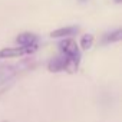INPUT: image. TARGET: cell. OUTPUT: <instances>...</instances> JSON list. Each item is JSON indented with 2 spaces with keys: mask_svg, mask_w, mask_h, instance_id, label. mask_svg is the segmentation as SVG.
I'll return each mask as SVG.
<instances>
[{
  "mask_svg": "<svg viewBox=\"0 0 122 122\" xmlns=\"http://www.w3.org/2000/svg\"><path fill=\"white\" fill-rule=\"evenodd\" d=\"M37 50V45H27V46H20V47H5L0 50V57H16V56H23V55H30Z\"/></svg>",
  "mask_w": 122,
  "mask_h": 122,
  "instance_id": "obj_1",
  "label": "cell"
},
{
  "mask_svg": "<svg viewBox=\"0 0 122 122\" xmlns=\"http://www.w3.org/2000/svg\"><path fill=\"white\" fill-rule=\"evenodd\" d=\"M59 47L60 50H62L63 56L72 59V60H76V62H79V59H81V52H79V47L76 45L75 40L72 39H65L59 43Z\"/></svg>",
  "mask_w": 122,
  "mask_h": 122,
  "instance_id": "obj_2",
  "label": "cell"
},
{
  "mask_svg": "<svg viewBox=\"0 0 122 122\" xmlns=\"http://www.w3.org/2000/svg\"><path fill=\"white\" fill-rule=\"evenodd\" d=\"M78 27L76 26H68V27H60L57 30H53L50 33L52 37H66V36H72L75 33H78Z\"/></svg>",
  "mask_w": 122,
  "mask_h": 122,
  "instance_id": "obj_3",
  "label": "cell"
},
{
  "mask_svg": "<svg viewBox=\"0 0 122 122\" xmlns=\"http://www.w3.org/2000/svg\"><path fill=\"white\" fill-rule=\"evenodd\" d=\"M65 63H66V57H55L53 60L49 62V71L50 72H60V71H65Z\"/></svg>",
  "mask_w": 122,
  "mask_h": 122,
  "instance_id": "obj_4",
  "label": "cell"
},
{
  "mask_svg": "<svg viewBox=\"0 0 122 122\" xmlns=\"http://www.w3.org/2000/svg\"><path fill=\"white\" fill-rule=\"evenodd\" d=\"M16 42L20 46H27V45H35L36 43V36L33 33H22L17 36Z\"/></svg>",
  "mask_w": 122,
  "mask_h": 122,
  "instance_id": "obj_5",
  "label": "cell"
},
{
  "mask_svg": "<svg viewBox=\"0 0 122 122\" xmlns=\"http://www.w3.org/2000/svg\"><path fill=\"white\" fill-rule=\"evenodd\" d=\"M92 45H93V36H92V35H85V36H82V39H81V46H82V49H91Z\"/></svg>",
  "mask_w": 122,
  "mask_h": 122,
  "instance_id": "obj_6",
  "label": "cell"
},
{
  "mask_svg": "<svg viewBox=\"0 0 122 122\" xmlns=\"http://www.w3.org/2000/svg\"><path fill=\"white\" fill-rule=\"evenodd\" d=\"M121 37H122V30L118 29V30H115V32L106 35L105 40H106V42H118V40H121Z\"/></svg>",
  "mask_w": 122,
  "mask_h": 122,
  "instance_id": "obj_7",
  "label": "cell"
},
{
  "mask_svg": "<svg viewBox=\"0 0 122 122\" xmlns=\"http://www.w3.org/2000/svg\"><path fill=\"white\" fill-rule=\"evenodd\" d=\"M115 2H116V3H121V2H122V0H115Z\"/></svg>",
  "mask_w": 122,
  "mask_h": 122,
  "instance_id": "obj_8",
  "label": "cell"
}]
</instances>
